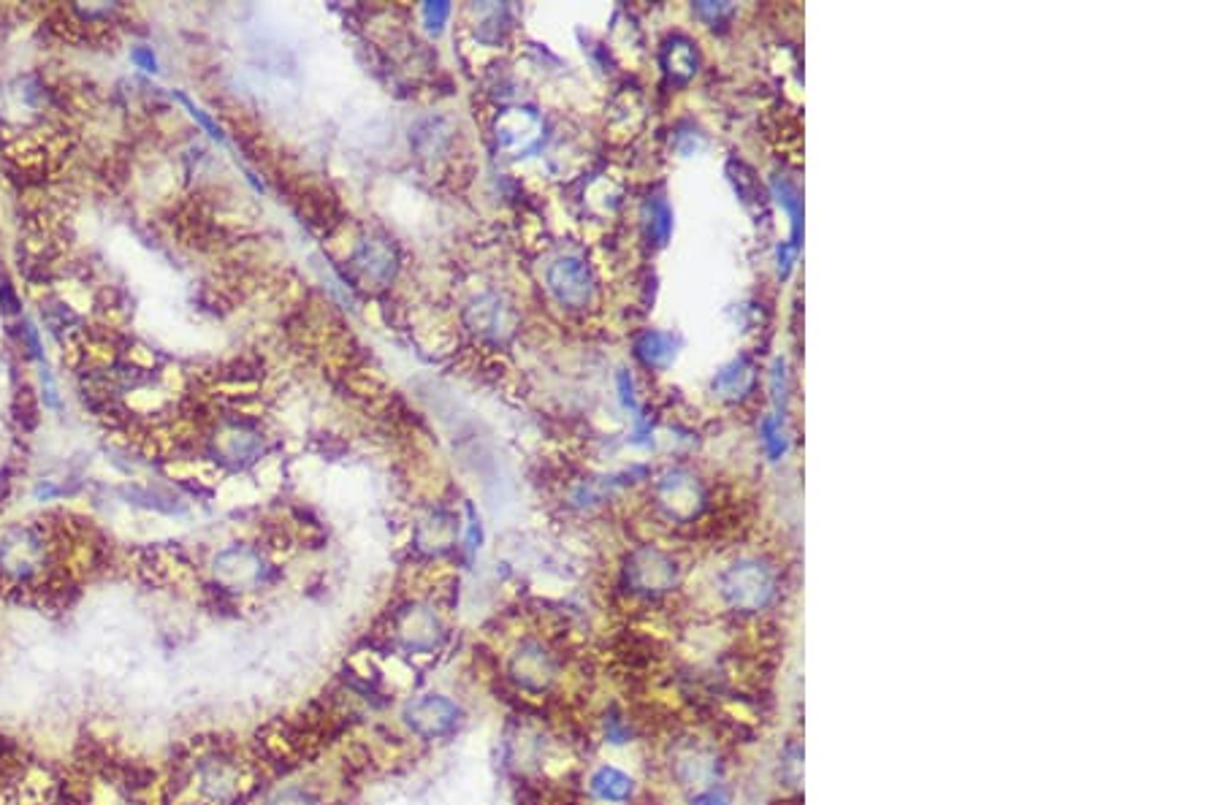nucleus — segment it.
I'll return each instance as SVG.
<instances>
[{"label":"nucleus","instance_id":"obj_1","mask_svg":"<svg viewBox=\"0 0 1220 805\" xmlns=\"http://www.w3.org/2000/svg\"><path fill=\"white\" fill-rule=\"evenodd\" d=\"M724 602L740 613H760L776 599V573L760 559H740L720 575Z\"/></svg>","mask_w":1220,"mask_h":805},{"label":"nucleus","instance_id":"obj_2","mask_svg":"<svg viewBox=\"0 0 1220 805\" xmlns=\"http://www.w3.org/2000/svg\"><path fill=\"white\" fill-rule=\"evenodd\" d=\"M402 722L415 738L442 740L450 738L464 722V711L453 698L440 692H426L410 698L402 708Z\"/></svg>","mask_w":1220,"mask_h":805},{"label":"nucleus","instance_id":"obj_3","mask_svg":"<svg viewBox=\"0 0 1220 805\" xmlns=\"http://www.w3.org/2000/svg\"><path fill=\"white\" fill-rule=\"evenodd\" d=\"M393 641L415 656H429L442 648L445 624L435 605L410 602L393 616Z\"/></svg>","mask_w":1220,"mask_h":805},{"label":"nucleus","instance_id":"obj_4","mask_svg":"<svg viewBox=\"0 0 1220 805\" xmlns=\"http://www.w3.org/2000/svg\"><path fill=\"white\" fill-rule=\"evenodd\" d=\"M507 678L521 692L545 694L559 678V659L549 645L540 641H523L507 659Z\"/></svg>","mask_w":1220,"mask_h":805},{"label":"nucleus","instance_id":"obj_5","mask_svg":"<svg viewBox=\"0 0 1220 805\" xmlns=\"http://www.w3.org/2000/svg\"><path fill=\"white\" fill-rule=\"evenodd\" d=\"M624 578L630 591L643 594V597H663V594L676 589L678 564L670 553L659 551V548H637L626 559Z\"/></svg>","mask_w":1220,"mask_h":805},{"label":"nucleus","instance_id":"obj_6","mask_svg":"<svg viewBox=\"0 0 1220 805\" xmlns=\"http://www.w3.org/2000/svg\"><path fill=\"white\" fill-rule=\"evenodd\" d=\"M215 580L228 591H255L269 580L272 567L258 548L233 545L220 551L212 562Z\"/></svg>","mask_w":1220,"mask_h":805},{"label":"nucleus","instance_id":"obj_7","mask_svg":"<svg viewBox=\"0 0 1220 805\" xmlns=\"http://www.w3.org/2000/svg\"><path fill=\"white\" fill-rule=\"evenodd\" d=\"M47 559L44 534L33 527L11 529L0 537V575L11 580H31L42 573Z\"/></svg>","mask_w":1220,"mask_h":805},{"label":"nucleus","instance_id":"obj_8","mask_svg":"<svg viewBox=\"0 0 1220 805\" xmlns=\"http://www.w3.org/2000/svg\"><path fill=\"white\" fill-rule=\"evenodd\" d=\"M494 136L502 152L510 158H527L543 147L545 119L543 114L527 106L505 108L494 125Z\"/></svg>","mask_w":1220,"mask_h":805},{"label":"nucleus","instance_id":"obj_9","mask_svg":"<svg viewBox=\"0 0 1220 805\" xmlns=\"http://www.w3.org/2000/svg\"><path fill=\"white\" fill-rule=\"evenodd\" d=\"M545 279H549V290L554 294V299L562 307H569V310H584L595 299V274H591V266L584 258H578V255H562V258L554 261L549 266Z\"/></svg>","mask_w":1220,"mask_h":805},{"label":"nucleus","instance_id":"obj_10","mask_svg":"<svg viewBox=\"0 0 1220 805\" xmlns=\"http://www.w3.org/2000/svg\"><path fill=\"white\" fill-rule=\"evenodd\" d=\"M467 325L475 331L477 336L488 342H505L516 334L518 329V312L513 307V301H507L499 294H486L481 299L472 301L467 307Z\"/></svg>","mask_w":1220,"mask_h":805},{"label":"nucleus","instance_id":"obj_11","mask_svg":"<svg viewBox=\"0 0 1220 805\" xmlns=\"http://www.w3.org/2000/svg\"><path fill=\"white\" fill-rule=\"evenodd\" d=\"M659 507L676 521H689L703 510L705 491L698 478L687 470H670L657 483Z\"/></svg>","mask_w":1220,"mask_h":805},{"label":"nucleus","instance_id":"obj_12","mask_svg":"<svg viewBox=\"0 0 1220 805\" xmlns=\"http://www.w3.org/2000/svg\"><path fill=\"white\" fill-rule=\"evenodd\" d=\"M350 266L364 288H383L391 283L399 268L396 248L385 237H367L353 253Z\"/></svg>","mask_w":1220,"mask_h":805},{"label":"nucleus","instance_id":"obj_13","mask_svg":"<svg viewBox=\"0 0 1220 805\" xmlns=\"http://www.w3.org/2000/svg\"><path fill=\"white\" fill-rule=\"evenodd\" d=\"M459 516L450 510H431L415 527V548L426 556H442V553L453 551L456 540H459Z\"/></svg>","mask_w":1220,"mask_h":805},{"label":"nucleus","instance_id":"obj_14","mask_svg":"<svg viewBox=\"0 0 1220 805\" xmlns=\"http://www.w3.org/2000/svg\"><path fill=\"white\" fill-rule=\"evenodd\" d=\"M659 66H663L665 77L670 79L672 84L692 82L694 73H698L700 68L698 44H694L689 36L676 33V36L667 38L663 49H659Z\"/></svg>","mask_w":1220,"mask_h":805},{"label":"nucleus","instance_id":"obj_15","mask_svg":"<svg viewBox=\"0 0 1220 805\" xmlns=\"http://www.w3.org/2000/svg\"><path fill=\"white\" fill-rule=\"evenodd\" d=\"M239 781H242V775H239V768L231 759L212 757L198 764V786L212 803L231 801L239 792Z\"/></svg>","mask_w":1220,"mask_h":805},{"label":"nucleus","instance_id":"obj_16","mask_svg":"<svg viewBox=\"0 0 1220 805\" xmlns=\"http://www.w3.org/2000/svg\"><path fill=\"white\" fill-rule=\"evenodd\" d=\"M755 382L757 367L751 364L749 356H738L729 364H724L720 372H716L714 380H711V391L722 402H740V399H746L755 391Z\"/></svg>","mask_w":1220,"mask_h":805},{"label":"nucleus","instance_id":"obj_17","mask_svg":"<svg viewBox=\"0 0 1220 805\" xmlns=\"http://www.w3.org/2000/svg\"><path fill=\"white\" fill-rule=\"evenodd\" d=\"M589 792L595 801L621 805V803H630L632 797H635L637 784L630 773H624V770L615 768V764H600V768L589 775Z\"/></svg>","mask_w":1220,"mask_h":805},{"label":"nucleus","instance_id":"obj_18","mask_svg":"<svg viewBox=\"0 0 1220 805\" xmlns=\"http://www.w3.org/2000/svg\"><path fill=\"white\" fill-rule=\"evenodd\" d=\"M678 347H681V340L670 331L646 329L643 334H637L635 356L643 367L667 369L678 358Z\"/></svg>","mask_w":1220,"mask_h":805},{"label":"nucleus","instance_id":"obj_19","mask_svg":"<svg viewBox=\"0 0 1220 805\" xmlns=\"http://www.w3.org/2000/svg\"><path fill=\"white\" fill-rule=\"evenodd\" d=\"M545 757V738L532 727H518L516 733L507 735V762L521 773L538 768Z\"/></svg>","mask_w":1220,"mask_h":805},{"label":"nucleus","instance_id":"obj_20","mask_svg":"<svg viewBox=\"0 0 1220 805\" xmlns=\"http://www.w3.org/2000/svg\"><path fill=\"white\" fill-rule=\"evenodd\" d=\"M716 759L705 749H687L678 754L676 775L689 786H711L716 779Z\"/></svg>","mask_w":1220,"mask_h":805},{"label":"nucleus","instance_id":"obj_21","mask_svg":"<svg viewBox=\"0 0 1220 805\" xmlns=\"http://www.w3.org/2000/svg\"><path fill=\"white\" fill-rule=\"evenodd\" d=\"M472 11L477 14L475 36L481 38L483 44L505 42L507 31H510V11H507V5L486 3V5H477V9Z\"/></svg>","mask_w":1220,"mask_h":805},{"label":"nucleus","instance_id":"obj_22","mask_svg":"<svg viewBox=\"0 0 1220 805\" xmlns=\"http://www.w3.org/2000/svg\"><path fill=\"white\" fill-rule=\"evenodd\" d=\"M771 187H773V198L779 202V207L784 209L786 217H790L792 242L797 244V239H801V233H803V198H801V191H797V187L792 185L786 176H773Z\"/></svg>","mask_w":1220,"mask_h":805},{"label":"nucleus","instance_id":"obj_23","mask_svg":"<svg viewBox=\"0 0 1220 805\" xmlns=\"http://www.w3.org/2000/svg\"><path fill=\"white\" fill-rule=\"evenodd\" d=\"M261 448V439L258 434L250 432L248 426H228L226 432H222V437L218 439V450L226 459H250V456L258 453Z\"/></svg>","mask_w":1220,"mask_h":805},{"label":"nucleus","instance_id":"obj_24","mask_svg":"<svg viewBox=\"0 0 1220 805\" xmlns=\"http://www.w3.org/2000/svg\"><path fill=\"white\" fill-rule=\"evenodd\" d=\"M646 233L648 239H652L657 248H663L667 244V239H670L672 233V209L670 204H667L665 196H652L646 202Z\"/></svg>","mask_w":1220,"mask_h":805},{"label":"nucleus","instance_id":"obj_25","mask_svg":"<svg viewBox=\"0 0 1220 805\" xmlns=\"http://www.w3.org/2000/svg\"><path fill=\"white\" fill-rule=\"evenodd\" d=\"M760 439L768 459L771 461L784 459L786 450H790V439H786V432H784V418H781V415H766L760 424Z\"/></svg>","mask_w":1220,"mask_h":805},{"label":"nucleus","instance_id":"obj_26","mask_svg":"<svg viewBox=\"0 0 1220 805\" xmlns=\"http://www.w3.org/2000/svg\"><path fill=\"white\" fill-rule=\"evenodd\" d=\"M602 729H606V740L613 746L630 744V740H632V724L626 722V716H621L619 711H608L606 713Z\"/></svg>","mask_w":1220,"mask_h":805},{"label":"nucleus","instance_id":"obj_27","mask_svg":"<svg viewBox=\"0 0 1220 805\" xmlns=\"http://www.w3.org/2000/svg\"><path fill=\"white\" fill-rule=\"evenodd\" d=\"M266 805H321V801H318L310 790H301V786H285V790H277L275 795L266 801Z\"/></svg>","mask_w":1220,"mask_h":805},{"label":"nucleus","instance_id":"obj_28","mask_svg":"<svg viewBox=\"0 0 1220 805\" xmlns=\"http://www.w3.org/2000/svg\"><path fill=\"white\" fill-rule=\"evenodd\" d=\"M694 14L703 22H709V25H716V22L729 20L735 14V9L729 3H698L694 5Z\"/></svg>","mask_w":1220,"mask_h":805},{"label":"nucleus","instance_id":"obj_29","mask_svg":"<svg viewBox=\"0 0 1220 805\" xmlns=\"http://www.w3.org/2000/svg\"><path fill=\"white\" fill-rule=\"evenodd\" d=\"M450 16V5L448 3H426L424 5V22L426 27H429L435 36H440L445 22H448Z\"/></svg>","mask_w":1220,"mask_h":805},{"label":"nucleus","instance_id":"obj_30","mask_svg":"<svg viewBox=\"0 0 1220 805\" xmlns=\"http://www.w3.org/2000/svg\"><path fill=\"white\" fill-rule=\"evenodd\" d=\"M771 382H773V402H776L779 413L781 415V407H784L786 402V367L781 358H776V364H773V372H771ZM784 418V415H781Z\"/></svg>","mask_w":1220,"mask_h":805},{"label":"nucleus","instance_id":"obj_31","mask_svg":"<svg viewBox=\"0 0 1220 805\" xmlns=\"http://www.w3.org/2000/svg\"><path fill=\"white\" fill-rule=\"evenodd\" d=\"M795 258H797V244L795 242H781L779 250H776V261H779V277L786 279L792 274V266H795Z\"/></svg>","mask_w":1220,"mask_h":805},{"label":"nucleus","instance_id":"obj_32","mask_svg":"<svg viewBox=\"0 0 1220 805\" xmlns=\"http://www.w3.org/2000/svg\"><path fill=\"white\" fill-rule=\"evenodd\" d=\"M689 805H733V803H729L727 797L722 795V792L703 790V792H698V795L692 797V803H689Z\"/></svg>","mask_w":1220,"mask_h":805},{"label":"nucleus","instance_id":"obj_33","mask_svg":"<svg viewBox=\"0 0 1220 805\" xmlns=\"http://www.w3.org/2000/svg\"><path fill=\"white\" fill-rule=\"evenodd\" d=\"M130 57H134L136 66L145 68V71H158V60H156V55H152V49L136 47L134 53H130Z\"/></svg>","mask_w":1220,"mask_h":805}]
</instances>
